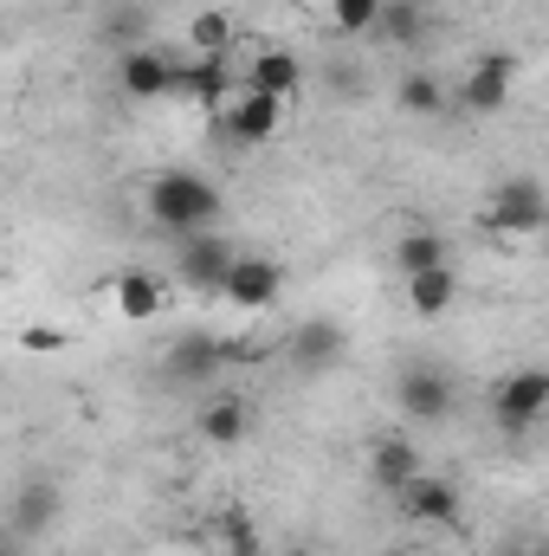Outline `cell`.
Segmentation results:
<instances>
[{
    "label": "cell",
    "instance_id": "obj_1",
    "mask_svg": "<svg viewBox=\"0 0 549 556\" xmlns=\"http://www.w3.org/2000/svg\"><path fill=\"white\" fill-rule=\"evenodd\" d=\"M220 207H227V194H220L207 175H194V168H155L149 188H142L149 227H162V233H175V240L207 233V227L220 220Z\"/></svg>",
    "mask_w": 549,
    "mask_h": 556
},
{
    "label": "cell",
    "instance_id": "obj_2",
    "mask_svg": "<svg viewBox=\"0 0 549 556\" xmlns=\"http://www.w3.org/2000/svg\"><path fill=\"white\" fill-rule=\"evenodd\" d=\"M549 220V194L537 175H505L485 201V227L491 233H544Z\"/></svg>",
    "mask_w": 549,
    "mask_h": 556
},
{
    "label": "cell",
    "instance_id": "obj_3",
    "mask_svg": "<svg viewBox=\"0 0 549 556\" xmlns=\"http://www.w3.org/2000/svg\"><path fill=\"white\" fill-rule=\"evenodd\" d=\"M246 356V343H227V337H214V330H188V337H175L168 343V356H162V369H168V382H214L227 363H240Z\"/></svg>",
    "mask_w": 549,
    "mask_h": 556
},
{
    "label": "cell",
    "instance_id": "obj_4",
    "mask_svg": "<svg viewBox=\"0 0 549 556\" xmlns=\"http://www.w3.org/2000/svg\"><path fill=\"white\" fill-rule=\"evenodd\" d=\"M278 291H284V266L266 260V253H233V266L220 278V298L233 311H272Z\"/></svg>",
    "mask_w": 549,
    "mask_h": 556
},
{
    "label": "cell",
    "instance_id": "obj_5",
    "mask_svg": "<svg viewBox=\"0 0 549 556\" xmlns=\"http://www.w3.org/2000/svg\"><path fill=\"white\" fill-rule=\"evenodd\" d=\"M511 85H518V52H485V59H472L465 85H459V111L498 117L511 104Z\"/></svg>",
    "mask_w": 549,
    "mask_h": 556
},
{
    "label": "cell",
    "instance_id": "obj_6",
    "mask_svg": "<svg viewBox=\"0 0 549 556\" xmlns=\"http://www.w3.org/2000/svg\"><path fill=\"white\" fill-rule=\"evenodd\" d=\"M544 408H549V369H511L498 389H491V415L505 420L511 433H531L537 420H544Z\"/></svg>",
    "mask_w": 549,
    "mask_h": 556
},
{
    "label": "cell",
    "instance_id": "obj_7",
    "mask_svg": "<svg viewBox=\"0 0 549 556\" xmlns=\"http://www.w3.org/2000/svg\"><path fill=\"white\" fill-rule=\"evenodd\" d=\"M395 498H401V511H408L413 525H433V531H452V525L465 518V498H459V485H452V479H439V472H426V466L413 472Z\"/></svg>",
    "mask_w": 549,
    "mask_h": 556
},
{
    "label": "cell",
    "instance_id": "obj_8",
    "mask_svg": "<svg viewBox=\"0 0 549 556\" xmlns=\"http://www.w3.org/2000/svg\"><path fill=\"white\" fill-rule=\"evenodd\" d=\"M220 130L233 142H272L284 130V98H266L253 85H240L227 104H220Z\"/></svg>",
    "mask_w": 549,
    "mask_h": 556
},
{
    "label": "cell",
    "instance_id": "obj_9",
    "mask_svg": "<svg viewBox=\"0 0 549 556\" xmlns=\"http://www.w3.org/2000/svg\"><path fill=\"white\" fill-rule=\"evenodd\" d=\"M233 253H240V247H233L227 233L207 227V233H188V240L175 247V273L188 278L194 291H220V278H227V266H233Z\"/></svg>",
    "mask_w": 549,
    "mask_h": 556
},
{
    "label": "cell",
    "instance_id": "obj_10",
    "mask_svg": "<svg viewBox=\"0 0 549 556\" xmlns=\"http://www.w3.org/2000/svg\"><path fill=\"white\" fill-rule=\"evenodd\" d=\"M240 91V72L227 65V59H188V65H175V85H168V98H194L201 111H214L220 117V104Z\"/></svg>",
    "mask_w": 549,
    "mask_h": 556
},
{
    "label": "cell",
    "instance_id": "obj_11",
    "mask_svg": "<svg viewBox=\"0 0 549 556\" xmlns=\"http://www.w3.org/2000/svg\"><path fill=\"white\" fill-rule=\"evenodd\" d=\"M291 369H304V376H323L330 363H343V350H349V337H343V324L336 317H304L297 330H291Z\"/></svg>",
    "mask_w": 549,
    "mask_h": 556
},
{
    "label": "cell",
    "instance_id": "obj_12",
    "mask_svg": "<svg viewBox=\"0 0 549 556\" xmlns=\"http://www.w3.org/2000/svg\"><path fill=\"white\" fill-rule=\"evenodd\" d=\"M395 402H401L408 420L433 427V420L452 415V382H446V369H408V376L395 382Z\"/></svg>",
    "mask_w": 549,
    "mask_h": 556
},
{
    "label": "cell",
    "instance_id": "obj_13",
    "mask_svg": "<svg viewBox=\"0 0 549 556\" xmlns=\"http://www.w3.org/2000/svg\"><path fill=\"white\" fill-rule=\"evenodd\" d=\"M117 85H124V98H168V85H175V59L168 52H155V46H130L124 59H117Z\"/></svg>",
    "mask_w": 549,
    "mask_h": 556
},
{
    "label": "cell",
    "instance_id": "obj_14",
    "mask_svg": "<svg viewBox=\"0 0 549 556\" xmlns=\"http://www.w3.org/2000/svg\"><path fill=\"white\" fill-rule=\"evenodd\" d=\"M111 304H117V317H124V324H149V317H162V311H168V285H162V278L155 273H117L111 278Z\"/></svg>",
    "mask_w": 549,
    "mask_h": 556
},
{
    "label": "cell",
    "instance_id": "obj_15",
    "mask_svg": "<svg viewBox=\"0 0 549 556\" xmlns=\"http://www.w3.org/2000/svg\"><path fill=\"white\" fill-rule=\"evenodd\" d=\"M59 485L52 479H26L20 492H13V538H46L52 525H59Z\"/></svg>",
    "mask_w": 549,
    "mask_h": 556
},
{
    "label": "cell",
    "instance_id": "obj_16",
    "mask_svg": "<svg viewBox=\"0 0 549 556\" xmlns=\"http://www.w3.org/2000/svg\"><path fill=\"white\" fill-rule=\"evenodd\" d=\"M194 433H201L207 446H240V440L253 433V408H246L240 395H214V402L201 408V420H194Z\"/></svg>",
    "mask_w": 549,
    "mask_h": 556
},
{
    "label": "cell",
    "instance_id": "obj_17",
    "mask_svg": "<svg viewBox=\"0 0 549 556\" xmlns=\"http://www.w3.org/2000/svg\"><path fill=\"white\" fill-rule=\"evenodd\" d=\"M413 472H420V453H413V440H401V433H382V440L369 446V479H375L382 492H401Z\"/></svg>",
    "mask_w": 549,
    "mask_h": 556
},
{
    "label": "cell",
    "instance_id": "obj_18",
    "mask_svg": "<svg viewBox=\"0 0 549 556\" xmlns=\"http://www.w3.org/2000/svg\"><path fill=\"white\" fill-rule=\"evenodd\" d=\"M240 85H253V91H266V98H284V104H291V98H297V85H304V65H297L291 52H278V46H272V52H259V59L240 72Z\"/></svg>",
    "mask_w": 549,
    "mask_h": 556
},
{
    "label": "cell",
    "instance_id": "obj_19",
    "mask_svg": "<svg viewBox=\"0 0 549 556\" xmlns=\"http://www.w3.org/2000/svg\"><path fill=\"white\" fill-rule=\"evenodd\" d=\"M433 266H452L446 233H433V227H408V233H395V273L413 278V273H433Z\"/></svg>",
    "mask_w": 549,
    "mask_h": 556
},
{
    "label": "cell",
    "instance_id": "obj_20",
    "mask_svg": "<svg viewBox=\"0 0 549 556\" xmlns=\"http://www.w3.org/2000/svg\"><path fill=\"white\" fill-rule=\"evenodd\" d=\"M401 285H408V311H413V317H446V311H452V298H459V278H452V266L413 273V278H401Z\"/></svg>",
    "mask_w": 549,
    "mask_h": 556
},
{
    "label": "cell",
    "instance_id": "obj_21",
    "mask_svg": "<svg viewBox=\"0 0 549 556\" xmlns=\"http://www.w3.org/2000/svg\"><path fill=\"white\" fill-rule=\"evenodd\" d=\"M188 52H194V59H227V52H233V13H227V7L194 13V20H188Z\"/></svg>",
    "mask_w": 549,
    "mask_h": 556
},
{
    "label": "cell",
    "instance_id": "obj_22",
    "mask_svg": "<svg viewBox=\"0 0 549 556\" xmlns=\"http://www.w3.org/2000/svg\"><path fill=\"white\" fill-rule=\"evenodd\" d=\"M395 104H401L408 117H439V111H446V85H439L433 72H408L401 91H395Z\"/></svg>",
    "mask_w": 549,
    "mask_h": 556
},
{
    "label": "cell",
    "instance_id": "obj_23",
    "mask_svg": "<svg viewBox=\"0 0 549 556\" xmlns=\"http://www.w3.org/2000/svg\"><path fill=\"white\" fill-rule=\"evenodd\" d=\"M220 544H227V556H266L259 525H253L246 511H227V518H220Z\"/></svg>",
    "mask_w": 549,
    "mask_h": 556
},
{
    "label": "cell",
    "instance_id": "obj_24",
    "mask_svg": "<svg viewBox=\"0 0 549 556\" xmlns=\"http://www.w3.org/2000/svg\"><path fill=\"white\" fill-rule=\"evenodd\" d=\"M382 0H330V26L336 33H375Z\"/></svg>",
    "mask_w": 549,
    "mask_h": 556
},
{
    "label": "cell",
    "instance_id": "obj_25",
    "mask_svg": "<svg viewBox=\"0 0 549 556\" xmlns=\"http://www.w3.org/2000/svg\"><path fill=\"white\" fill-rule=\"evenodd\" d=\"M375 26H382L388 39H413V33H420V7H413V0H382Z\"/></svg>",
    "mask_w": 549,
    "mask_h": 556
},
{
    "label": "cell",
    "instance_id": "obj_26",
    "mask_svg": "<svg viewBox=\"0 0 549 556\" xmlns=\"http://www.w3.org/2000/svg\"><path fill=\"white\" fill-rule=\"evenodd\" d=\"M72 337L59 330V324H33V330H20V350H39V356H52V350H65Z\"/></svg>",
    "mask_w": 549,
    "mask_h": 556
},
{
    "label": "cell",
    "instance_id": "obj_27",
    "mask_svg": "<svg viewBox=\"0 0 549 556\" xmlns=\"http://www.w3.org/2000/svg\"><path fill=\"white\" fill-rule=\"evenodd\" d=\"M0 556H26L20 551V538H0Z\"/></svg>",
    "mask_w": 549,
    "mask_h": 556
},
{
    "label": "cell",
    "instance_id": "obj_28",
    "mask_svg": "<svg viewBox=\"0 0 549 556\" xmlns=\"http://www.w3.org/2000/svg\"><path fill=\"white\" fill-rule=\"evenodd\" d=\"M272 556H317L310 544H291V551H272Z\"/></svg>",
    "mask_w": 549,
    "mask_h": 556
},
{
    "label": "cell",
    "instance_id": "obj_29",
    "mask_svg": "<svg viewBox=\"0 0 549 556\" xmlns=\"http://www.w3.org/2000/svg\"><path fill=\"white\" fill-rule=\"evenodd\" d=\"M505 556H537V551H505Z\"/></svg>",
    "mask_w": 549,
    "mask_h": 556
},
{
    "label": "cell",
    "instance_id": "obj_30",
    "mask_svg": "<svg viewBox=\"0 0 549 556\" xmlns=\"http://www.w3.org/2000/svg\"><path fill=\"white\" fill-rule=\"evenodd\" d=\"M0 538H7V531H0Z\"/></svg>",
    "mask_w": 549,
    "mask_h": 556
}]
</instances>
